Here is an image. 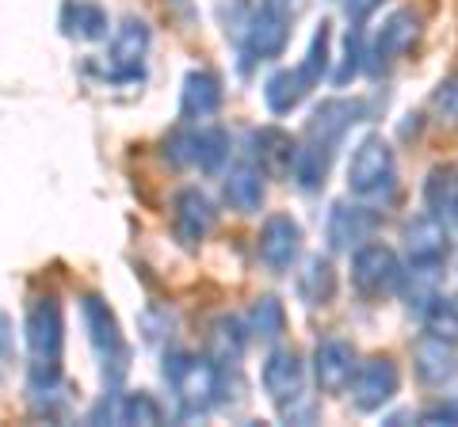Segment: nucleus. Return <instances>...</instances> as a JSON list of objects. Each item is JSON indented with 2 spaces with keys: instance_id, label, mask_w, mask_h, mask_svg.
Instances as JSON below:
<instances>
[{
  "instance_id": "nucleus-18",
  "label": "nucleus",
  "mask_w": 458,
  "mask_h": 427,
  "mask_svg": "<svg viewBox=\"0 0 458 427\" xmlns=\"http://www.w3.org/2000/svg\"><path fill=\"white\" fill-rule=\"evenodd\" d=\"M222 198L237 214H260L267 198V172L256 161H241L222 180Z\"/></svg>"
},
{
  "instance_id": "nucleus-28",
  "label": "nucleus",
  "mask_w": 458,
  "mask_h": 427,
  "mask_svg": "<svg viewBox=\"0 0 458 427\" xmlns=\"http://www.w3.org/2000/svg\"><path fill=\"white\" fill-rule=\"evenodd\" d=\"M245 324H249V336L264 339V344H279L283 332H286V309H283V302L276 294H260L249 306Z\"/></svg>"
},
{
  "instance_id": "nucleus-40",
  "label": "nucleus",
  "mask_w": 458,
  "mask_h": 427,
  "mask_svg": "<svg viewBox=\"0 0 458 427\" xmlns=\"http://www.w3.org/2000/svg\"><path fill=\"white\" fill-rule=\"evenodd\" d=\"M451 214H454V222H458V198H454V210Z\"/></svg>"
},
{
  "instance_id": "nucleus-1",
  "label": "nucleus",
  "mask_w": 458,
  "mask_h": 427,
  "mask_svg": "<svg viewBox=\"0 0 458 427\" xmlns=\"http://www.w3.org/2000/svg\"><path fill=\"white\" fill-rule=\"evenodd\" d=\"M161 374L172 389V401L183 420L207 416V412L218 405V378L222 370L214 359H199L191 351H168Z\"/></svg>"
},
{
  "instance_id": "nucleus-25",
  "label": "nucleus",
  "mask_w": 458,
  "mask_h": 427,
  "mask_svg": "<svg viewBox=\"0 0 458 427\" xmlns=\"http://www.w3.org/2000/svg\"><path fill=\"white\" fill-rule=\"evenodd\" d=\"M310 88L313 84L302 69H276V73L264 80V104H267L271 115H291V111L302 107Z\"/></svg>"
},
{
  "instance_id": "nucleus-26",
  "label": "nucleus",
  "mask_w": 458,
  "mask_h": 427,
  "mask_svg": "<svg viewBox=\"0 0 458 427\" xmlns=\"http://www.w3.org/2000/svg\"><path fill=\"white\" fill-rule=\"evenodd\" d=\"M62 27L69 38H81V42H99L111 35V20L96 0H69L62 8Z\"/></svg>"
},
{
  "instance_id": "nucleus-27",
  "label": "nucleus",
  "mask_w": 458,
  "mask_h": 427,
  "mask_svg": "<svg viewBox=\"0 0 458 427\" xmlns=\"http://www.w3.org/2000/svg\"><path fill=\"white\" fill-rule=\"evenodd\" d=\"M249 347V324L241 317H218L210 324V359L218 366H237Z\"/></svg>"
},
{
  "instance_id": "nucleus-36",
  "label": "nucleus",
  "mask_w": 458,
  "mask_h": 427,
  "mask_svg": "<svg viewBox=\"0 0 458 427\" xmlns=\"http://www.w3.org/2000/svg\"><path fill=\"white\" fill-rule=\"evenodd\" d=\"M378 4H382V0H344V12H348V23L363 27V23H367V20L378 12Z\"/></svg>"
},
{
  "instance_id": "nucleus-37",
  "label": "nucleus",
  "mask_w": 458,
  "mask_h": 427,
  "mask_svg": "<svg viewBox=\"0 0 458 427\" xmlns=\"http://www.w3.org/2000/svg\"><path fill=\"white\" fill-rule=\"evenodd\" d=\"M420 423H458V401L424 408V412H420Z\"/></svg>"
},
{
  "instance_id": "nucleus-22",
  "label": "nucleus",
  "mask_w": 458,
  "mask_h": 427,
  "mask_svg": "<svg viewBox=\"0 0 458 427\" xmlns=\"http://www.w3.org/2000/svg\"><path fill=\"white\" fill-rule=\"evenodd\" d=\"M252 161L264 168L271 176H291V161H294V149L298 141L279 130V126H260V130H252Z\"/></svg>"
},
{
  "instance_id": "nucleus-20",
  "label": "nucleus",
  "mask_w": 458,
  "mask_h": 427,
  "mask_svg": "<svg viewBox=\"0 0 458 427\" xmlns=\"http://www.w3.org/2000/svg\"><path fill=\"white\" fill-rule=\"evenodd\" d=\"M222 99H225L222 77L210 73V69H191V73L183 77V88H180V115L188 122L210 119L214 111L222 107Z\"/></svg>"
},
{
  "instance_id": "nucleus-38",
  "label": "nucleus",
  "mask_w": 458,
  "mask_h": 427,
  "mask_svg": "<svg viewBox=\"0 0 458 427\" xmlns=\"http://www.w3.org/2000/svg\"><path fill=\"white\" fill-rule=\"evenodd\" d=\"M12 347V321H8V313H0V355H8Z\"/></svg>"
},
{
  "instance_id": "nucleus-7",
  "label": "nucleus",
  "mask_w": 458,
  "mask_h": 427,
  "mask_svg": "<svg viewBox=\"0 0 458 427\" xmlns=\"http://www.w3.org/2000/svg\"><path fill=\"white\" fill-rule=\"evenodd\" d=\"M291 38V12L279 4H260L249 12L245 27H241V58L245 62H271L286 50Z\"/></svg>"
},
{
  "instance_id": "nucleus-35",
  "label": "nucleus",
  "mask_w": 458,
  "mask_h": 427,
  "mask_svg": "<svg viewBox=\"0 0 458 427\" xmlns=\"http://www.w3.org/2000/svg\"><path fill=\"white\" fill-rule=\"evenodd\" d=\"M279 412H283V420H291V423H313V420H318V401H313V397L302 389V393L279 401Z\"/></svg>"
},
{
  "instance_id": "nucleus-34",
  "label": "nucleus",
  "mask_w": 458,
  "mask_h": 427,
  "mask_svg": "<svg viewBox=\"0 0 458 427\" xmlns=\"http://www.w3.org/2000/svg\"><path fill=\"white\" fill-rule=\"evenodd\" d=\"M432 107H436L439 119H447V122L458 126V73L447 77V80H439V88L432 96Z\"/></svg>"
},
{
  "instance_id": "nucleus-17",
  "label": "nucleus",
  "mask_w": 458,
  "mask_h": 427,
  "mask_svg": "<svg viewBox=\"0 0 458 427\" xmlns=\"http://www.w3.org/2000/svg\"><path fill=\"white\" fill-rule=\"evenodd\" d=\"M260 386L271 401H286V397L306 389V363L294 347H271L260 366Z\"/></svg>"
},
{
  "instance_id": "nucleus-32",
  "label": "nucleus",
  "mask_w": 458,
  "mask_h": 427,
  "mask_svg": "<svg viewBox=\"0 0 458 427\" xmlns=\"http://www.w3.org/2000/svg\"><path fill=\"white\" fill-rule=\"evenodd\" d=\"M454 198H458V172L451 164H439L428 172V183H424V203L432 214H451L454 210Z\"/></svg>"
},
{
  "instance_id": "nucleus-4",
  "label": "nucleus",
  "mask_w": 458,
  "mask_h": 427,
  "mask_svg": "<svg viewBox=\"0 0 458 427\" xmlns=\"http://www.w3.org/2000/svg\"><path fill=\"white\" fill-rule=\"evenodd\" d=\"M405 275L409 279H420V282H436L439 272L447 267V255H451V233H447V222L439 214H417L412 222H405Z\"/></svg>"
},
{
  "instance_id": "nucleus-29",
  "label": "nucleus",
  "mask_w": 458,
  "mask_h": 427,
  "mask_svg": "<svg viewBox=\"0 0 458 427\" xmlns=\"http://www.w3.org/2000/svg\"><path fill=\"white\" fill-rule=\"evenodd\" d=\"M420 321H424V332L458 347V294H432L420 306Z\"/></svg>"
},
{
  "instance_id": "nucleus-23",
  "label": "nucleus",
  "mask_w": 458,
  "mask_h": 427,
  "mask_svg": "<svg viewBox=\"0 0 458 427\" xmlns=\"http://www.w3.org/2000/svg\"><path fill=\"white\" fill-rule=\"evenodd\" d=\"M328 168H333V146L318 138H306L302 146L294 149V161H291V180L298 183L302 191H321L325 180H328Z\"/></svg>"
},
{
  "instance_id": "nucleus-16",
  "label": "nucleus",
  "mask_w": 458,
  "mask_h": 427,
  "mask_svg": "<svg viewBox=\"0 0 458 427\" xmlns=\"http://www.w3.org/2000/svg\"><path fill=\"white\" fill-rule=\"evenodd\" d=\"M412 374H417L428 389H447L458 378V351L447 339L424 332L412 344Z\"/></svg>"
},
{
  "instance_id": "nucleus-31",
  "label": "nucleus",
  "mask_w": 458,
  "mask_h": 427,
  "mask_svg": "<svg viewBox=\"0 0 458 427\" xmlns=\"http://www.w3.org/2000/svg\"><path fill=\"white\" fill-rule=\"evenodd\" d=\"M367 69V35H363V27H348V38H344V58H340V65L333 69V84L336 88H348V84L360 77Z\"/></svg>"
},
{
  "instance_id": "nucleus-19",
  "label": "nucleus",
  "mask_w": 458,
  "mask_h": 427,
  "mask_svg": "<svg viewBox=\"0 0 458 427\" xmlns=\"http://www.w3.org/2000/svg\"><path fill=\"white\" fill-rule=\"evenodd\" d=\"M363 119V104L360 99H325V104L313 107V115L306 122V138H318V141H328V146H336V141L352 130L355 122Z\"/></svg>"
},
{
  "instance_id": "nucleus-30",
  "label": "nucleus",
  "mask_w": 458,
  "mask_h": 427,
  "mask_svg": "<svg viewBox=\"0 0 458 427\" xmlns=\"http://www.w3.org/2000/svg\"><path fill=\"white\" fill-rule=\"evenodd\" d=\"M298 69L310 77V84H321L328 73H333V23L328 20L318 23V31L310 38V50H306V58Z\"/></svg>"
},
{
  "instance_id": "nucleus-3",
  "label": "nucleus",
  "mask_w": 458,
  "mask_h": 427,
  "mask_svg": "<svg viewBox=\"0 0 458 427\" xmlns=\"http://www.w3.org/2000/svg\"><path fill=\"white\" fill-rule=\"evenodd\" d=\"M81 321H84V332H89V344L96 351L107 386H119L126 378V370H131V347H126V336L119 329L114 309L99 294H84L81 297Z\"/></svg>"
},
{
  "instance_id": "nucleus-15",
  "label": "nucleus",
  "mask_w": 458,
  "mask_h": 427,
  "mask_svg": "<svg viewBox=\"0 0 458 427\" xmlns=\"http://www.w3.org/2000/svg\"><path fill=\"white\" fill-rule=\"evenodd\" d=\"M355 366H360V355L348 339L328 336L313 347V381H318L321 393H348Z\"/></svg>"
},
{
  "instance_id": "nucleus-2",
  "label": "nucleus",
  "mask_w": 458,
  "mask_h": 427,
  "mask_svg": "<svg viewBox=\"0 0 458 427\" xmlns=\"http://www.w3.org/2000/svg\"><path fill=\"white\" fill-rule=\"evenodd\" d=\"M348 191L360 203H394L397 195V156L382 134H367L352 149L348 161Z\"/></svg>"
},
{
  "instance_id": "nucleus-13",
  "label": "nucleus",
  "mask_w": 458,
  "mask_h": 427,
  "mask_svg": "<svg viewBox=\"0 0 458 427\" xmlns=\"http://www.w3.org/2000/svg\"><path fill=\"white\" fill-rule=\"evenodd\" d=\"M218 225V206L203 188H183L172 198V233L183 248H199Z\"/></svg>"
},
{
  "instance_id": "nucleus-33",
  "label": "nucleus",
  "mask_w": 458,
  "mask_h": 427,
  "mask_svg": "<svg viewBox=\"0 0 458 427\" xmlns=\"http://www.w3.org/2000/svg\"><path fill=\"white\" fill-rule=\"evenodd\" d=\"M138 324H141V332H146L149 344H161V339L172 336V329H176V313H168L165 306H149L138 317Z\"/></svg>"
},
{
  "instance_id": "nucleus-14",
  "label": "nucleus",
  "mask_w": 458,
  "mask_h": 427,
  "mask_svg": "<svg viewBox=\"0 0 458 427\" xmlns=\"http://www.w3.org/2000/svg\"><path fill=\"white\" fill-rule=\"evenodd\" d=\"M378 230V214L367 203H333L325 218V240L333 252H355Z\"/></svg>"
},
{
  "instance_id": "nucleus-5",
  "label": "nucleus",
  "mask_w": 458,
  "mask_h": 427,
  "mask_svg": "<svg viewBox=\"0 0 458 427\" xmlns=\"http://www.w3.org/2000/svg\"><path fill=\"white\" fill-rule=\"evenodd\" d=\"M165 161L176 168H195L203 176H218L229 161V134L222 126H191L165 141Z\"/></svg>"
},
{
  "instance_id": "nucleus-21",
  "label": "nucleus",
  "mask_w": 458,
  "mask_h": 427,
  "mask_svg": "<svg viewBox=\"0 0 458 427\" xmlns=\"http://www.w3.org/2000/svg\"><path fill=\"white\" fill-rule=\"evenodd\" d=\"M107 412V420L114 423H141V427H157V423H165V405L157 401L153 393L146 389H138V393H114L111 397V405H107V397L99 401V408L92 412V423L99 420Z\"/></svg>"
},
{
  "instance_id": "nucleus-11",
  "label": "nucleus",
  "mask_w": 458,
  "mask_h": 427,
  "mask_svg": "<svg viewBox=\"0 0 458 427\" xmlns=\"http://www.w3.org/2000/svg\"><path fill=\"white\" fill-rule=\"evenodd\" d=\"M420 16L412 8H397L390 12V16L382 20V27L375 31V38L367 42V69L370 73H386L401 54H409L412 46H417L420 38Z\"/></svg>"
},
{
  "instance_id": "nucleus-8",
  "label": "nucleus",
  "mask_w": 458,
  "mask_h": 427,
  "mask_svg": "<svg viewBox=\"0 0 458 427\" xmlns=\"http://www.w3.org/2000/svg\"><path fill=\"white\" fill-rule=\"evenodd\" d=\"M401 389V366L390 355H370L355 366V374L348 381V397L355 412H382Z\"/></svg>"
},
{
  "instance_id": "nucleus-39",
  "label": "nucleus",
  "mask_w": 458,
  "mask_h": 427,
  "mask_svg": "<svg viewBox=\"0 0 458 427\" xmlns=\"http://www.w3.org/2000/svg\"><path fill=\"white\" fill-rule=\"evenodd\" d=\"M264 4H279V8H286V4H291V0H264Z\"/></svg>"
},
{
  "instance_id": "nucleus-24",
  "label": "nucleus",
  "mask_w": 458,
  "mask_h": 427,
  "mask_svg": "<svg viewBox=\"0 0 458 427\" xmlns=\"http://www.w3.org/2000/svg\"><path fill=\"white\" fill-rule=\"evenodd\" d=\"M294 290L298 297L310 306V309H318V306H328L336 297V267L328 255H306V264H302V272H298L294 279Z\"/></svg>"
},
{
  "instance_id": "nucleus-10",
  "label": "nucleus",
  "mask_w": 458,
  "mask_h": 427,
  "mask_svg": "<svg viewBox=\"0 0 458 427\" xmlns=\"http://www.w3.org/2000/svg\"><path fill=\"white\" fill-rule=\"evenodd\" d=\"M302 255V225L291 214H267L260 233H256V260L264 264V272L286 275Z\"/></svg>"
},
{
  "instance_id": "nucleus-6",
  "label": "nucleus",
  "mask_w": 458,
  "mask_h": 427,
  "mask_svg": "<svg viewBox=\"0 0 458 427\" xmlns=\"http://www.w3.org/2000/svg\"><path fill=\"white\" fill-rule=\"evenodd\" d=\"M401 279H405V264L401 255L382 245V240H367L352 252V287L363 297H386L401 290Z\"/></svg>"
},
{
  "instance_id": "nucleus-12",
  "label": "nucleus",
  "mask_w": 458,
  "mask_h": 427,
  "mask_svg": "<svg viewBox=\"0 0 458 427\" xmlns=\"http://www.w3.org/2000/svg\"><path fill=\"white\" fill-rule=\"evenodd\" d=\"M149 23L138 20V16H126L119 27L111 31V46H107V65L104 73L111 80H141V65H146V54H149Z\"/></svg>"
},
{
  "instance_id": "nucleus-9",
  "label": "nucleus",
  "mask_w": 458,
  "mask_h": 427,
  "mask_svg": "<svg viewBox=\"0 0 458 427\" xmlns=\"http://www.w3.org/2000/svg\"><path fill=\"white\" fill-rule=\"evenodd\" d=\"M23 339L35 363H57L65 347V317H62V302L54 294H42L27 306V321H23Z\"/></svg>"
}]
</instances>
